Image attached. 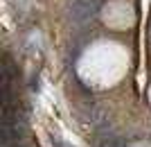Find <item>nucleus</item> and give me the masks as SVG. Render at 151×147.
<instances>
[{
    "label": "nucleus",
    "mask_w": 151,
    "mask_h": 147,
    "mask_svg": "<svg viewBox=\"0 0 151 147\" xmlns=\"http://www.w3.org/2000/svg\"><path fill=\"white\" fill-rule=\"evenodd\" d=\"M99 147H124V143H122L117 136L108 134V136H101L99 138Z\"/></svg>",
    "instance_id": "1"
}]
</instances>
